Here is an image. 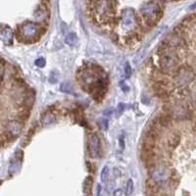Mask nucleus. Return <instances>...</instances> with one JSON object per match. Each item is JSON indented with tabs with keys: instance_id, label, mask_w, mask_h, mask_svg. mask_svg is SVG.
<instances>
[{
	"instance_id": "11",
	"label": "nucleus",
	"mask_w": 196,
	"mask_h": 196,
	"mask_svg": "<svg viewBox=\"0 0 196 196\" xmlns=\"http://www.w3.org/2000/svg\"><path fill=\"white\" fill-rule=\"evenodd\" d=\"M56 118H55V115L52 114L51 111H44L40 117V123L42 125L43 127H48V126H51L55 123Z\"/></svg>"
},
{
	"instance_id": "16",
	"label": "nucleus",
	"mask_w": 196,
	"mask_h": 196,
	"mask_svg": "<svg viewBox=\"0 0 196 196\" xmlns=\"http://www.w3.org/2000/svg\"><path fill=\"white\" fill-rule=\"evenodd\" d=\"M35 16H36V19L44 20L48 17V11H47L46 8H44L43 6L38 7V9L36 10V13H35Z\"/></svg>"
},
{
	"instance_id": "21",
	"label": "nucleus",
	"mask_w": 196,
	"mask_h": 196,
	"mask_svg": "<svg viewBox=\"0 0 196 196\" xmlns=\"http://www.w3.org/2000/svg\"><path fill=\"white\" fill-rule=\"evenodd\" d=\"M124 72H125V77L126 78H130L132 75V69H131V65L129 62H126L124 65Z\"/></svg>"
},
{
	"instance_id": "29",
	"label": "nucleus",
	"mask_w": 196,
	"mask_h": 196,
	"mask_svg": "<svg viewBox=\"0 0 196 196\" xmlns=\"http://www.w3.org/2000/svg\"><path fill=\"white\" fill-rule=\"evenodd\" d=\"M195 8H196V2H195V3H193L191 6H190V9H195Z\"/></svg>"
},
{
	"instance_id": "22",
	"label": "nucleus",
	"mask_w": 196,
	"mask_h": 196,
	"mask_svg": "<svg viewBox=\"0 0 196 196\" xmlns=\"http://www.w3.org/2000/svg\"><path fill=\"white\" fill-rule=\"evenodd\" d=\"M108 174H109L108 167H104L102 172H101V180L103 181V182H105V181L108 179Z\"/></svg>"
},
{
	"instance_id": "19",
	"label": "nucleus",
	"mask_w": 196,
	"mask_h": 196,
	"mask_svg": "<svg viewBox=\"0 0 196 196\" xmlns=\"http://www.w3.org/2000/svg\"><path fill=\"white\" fill-rule=\"evenodd\" d=\"M30 117V109L28 108H24L23 111H20L19 114V120L22 122H26Z\"/></svg>"
},
{
	"instance_id": "5",
	"label": "nucleus",
	"mask_w": 196,
	"mask_h": 196,
	"mask_svg": "<svg viewBox=\"0 0 196 196\" xmlns=\"http://www.w3.org/2000/svg\"><path fill=\"white\" fill-rule=\"evenodd\" d=\"M171 178V173L165 165H153L150 170V179L155 184L165 183Z\"/></svg>"
},
{
	"instance_id": "9",
	"label": "nucleus",
	"mask_w": 196,
	"mask_h": 196,
	"mask_svg": "<svg viewBox=\"0 0 196 196\" xmlns=\"http://www.w3.org/2000/svg\"><path fill=\"white\" fill-rule=\"evenodd\" d=\"M22 162H23V152L20 150H19L14 154L13 158L10 160V165H9V168H8V173L10 175L17 173V172L20 171V167H22Z\"/></svg>"
},
{
	"instance_id": "15",
	"label": "nucleus",
	"mask_w": 196,
	"mask_h": 196,
	"mask_svg": "<svg viewBox=\"0 0 196 196\" xmlns=\"http://www.w3.org/2000/svg\"><path fill=\"white\" fill-rule=\"evenodd\" d=\"M92 184H93V178L92 177L89 176L84 180V183H83V192L85 194H90L91 193Z\"/></svg>"
},
{
	"instance_id": "26",
	"label": "nucleus",
	"mask_w": 196,
	"mask_h": 196,
	"mask_svg": "<svg viewBox=\"0 0 196 196\" xmlns=\"http://www.w3.org/2000/svg\"><path fill=\"white\" fill-rule=\"evenodd\" d=\"M87 168H88V170L91 172V173H94V172H95V167H94V165L92 162H87Z\"/></svg>"
},
{
	"instance_id": "1",
	"label": "nucleus",
	"mask_w": 196,
	"mask_h": 196,
	"mask_svg": "<svg viewBox=\"0 0 196 196\" xmlns=\"http://www.w3.org/2000/svg\"><path fill=\"white\" fill-rule=\"evenodd\" d=\"M45 32V28L37 23L26 22L20 25L16 29V37L22 42H37Z\"/></svg>"
},
{
	"instance_id": "24",
	"label": "nucleus",
	"mask_w": 196,
	"mask_h": 196,
	"mask_svg": "<svg viewBox=\"0 0 196 196\" xmlns=\"http://www.w3.org/2000/svg\"><path fill=\"white\" fill-rule=\"evenodd\" d=\"M35 64H36L37 67H45V64H46V60H45V58H44V57H40V58L36 59V61H35Z\"/></svg>"
},
{
	"instance_id": "28",
	"label": "nucleus",
	"mask_w": 196,
	"mask_h": 196,
	"mask_svg": "<svg viewBox=\"0 0 196 196\" xmlns=\"http://www.w3.org/2000/svg\"><path fill=\"white\" fill-rule=\"evenodd\" d=\"M97 195H100V193H101V186L99 185V184H98L97 185Z\"/></svg>"
},
{
	"instance_id": "10",
	"label": "nucleus",
	"mask_w": 196,
	"mask_h": 196,
	"mask_svg": "<svg viewBox=\"0 0 196 196\" xmlns=\"http://www.w3.org/2000/svg\"><path fill=\"white\" fill-rule=\"evenodd\" d=\"M1 40L5 45H10L13 44V32L10 27L2 26L1 28Z\"/></svg>"
},
{
	"instance_id": "30",
	"label": "nucleus",
	"mask_w": 196,
	"mask_h": 196,
	"mask_svg": "<svg viewBox=\"0 0 196 196\" xmlns=\"http://www.w3.org/2000/svg\"><path fill=\"white\" fill-rule=\"evenodd\" d=\"M174 1H179V0H174Z\"/></svg>"
},
{
	"instance_id": "25",
	"label": "nucleus",
	"mask_w": 196,
	"mask_h": 196,
	"mask_svg": "<svg viewBox=\"0 0 196 196\" xmlns=\"http://www.w3.org/2000/svg\"><path fill=\"white\" fill-rule=\"evenodd\" d=\"M58 79V73H56L55 71H52V73L50 74V77H49V81L51 83H55L57 81Z\"/></svg>"
},
{
	"instance_id": "7",
	"label": "nucleus",
	"mask_w": 196,
	"mask_h": 196,
	"mask_svg": "<svg viewBox=\"0 0 196 196\" xmlns=\"http://www.w3.org/2000/svg\"><path fill=\"white\" fill-rule=\"evenodd\" d=\"M121 20L123 28L127 30L134 29L138 25V17L133 8H125L122 11Z\"/></svg>"
},
{
	"instance_id": "23",
	"label": "nucleus",
	"mask_w": 196,
	"mask_h": 196,
	"mask_svg": "<svg viewBox=\"0 0 196 196\" xmlns=\"http://www.w3.org/2000/svg\"><path fill=\"white\" fill-rule=\"evenodd\" d=\"M98 125H99V127L101 128L103 131H106L108 128V123H107V120H105V118H101V120L98 121Z\"/></svg>"
},
{
	"instance_id": "2",
	"label": "nucleus",
	"mask_w": 196,
	"mask_h": 196,
	"mask_svg": "<svg viewBox=\"0 0 196 196\" xmlns=\"http://www.w3.org/2000/svg\"><path fill=\"white\" fill-rule=\"evenodd\" d=\"M139 11H140V16L144 20L145 25L149 27L156 25L162 16V7L155 1L145 2L141 5Z\"/></svg>"
},
{
	"instance_id": "18",
	"label": "nucleus",
	"mask_w": 196,
	"mask_h": 196,
	"mask_svg": "<svg viewBox=\"0 0 196 196\" xmlns=\"http://www.w3.org/2000/svg\"><path fill=\"white\" fill-rule=\"evenodd\" d=\"M60 90L62 92H65V93H69V94H75L74 92L73 87L71 86L70 83H62L60 86Z\"/></svg>"
},
{
	"instance_id": "12",
	"label": "nucleus",
	"mask_w": 196,
	"mask_h": 196,
	"mask_svg": "<svg viewBox=\"0 0 196 196\" xmlns=\"http://www.w3.org/2000/svg\"><path fill=\"white\" fill-rule=\"evenodd\" d=\"M34 101H35V93H34V91H33V90L27 91L25 96H24L22 105L24 106V108L30 109L33 106V104H34Z\"/></svg>"
},
{
	"instance_id": "8",
	"label": "nucleus",
	"mask_w": 196,
	"mask_h": 196,
	"mask_svg": "<svg viewBox=\"0 0 196 196\" xmlns=\"http://www.w3.org/2000/svg\"><path fill=\"white\" fill-rule=\"evenodd\" d=\"M88 152L92 158H98L101 155V142L97 134H91L88 139Z\"/></svg>"
},
{
	"instance_id": "17",
	"label": "nucleus",
	"mask_w": 196,
	"mask_h": 196,
	"mask_svg": "<svg viewBox=\"0 0 196 196\" xmlns=\"http://www.w3.org/2000/svg\"><path fill=\"white\" fill-rule=\"evenodd\" d=\"M180 143V135L179 134H176V133H174L173 135H171L170 139H169V145H170V147H177L178 145Z\"/></svg>"
},
{
	"instance_id": "20",
	"label": "nucleus",
	"mask_w": 196,
	"mask_h": 196,
	"mask_svg": "<svg viewBox=\"0 0 196 196\" xmlns=\"http://www.w3.org/2000/svg\"><path fill=\"white\" fill-rule=\"evenodd\" d=\"M133 190H134V182H133L132 179H130L127 182V187H126V195H131L133 193Z\"/></svg>"
},
{
	"instance_id": "4",
	"label": "nucleus",
	"mask_w": 196,
	"mask_h": 196,
	"mask_svg": "<svg viewBox=\"0 0 196 196\" xmlns=\"http://www.w3.org/2000/svg\"><path fill=\"white\" fill-rule=\"evenodd\" d=\"M195 73L191 67L188 65H181L175 71L174 75V82L175 84L179 87L186 86L188 83H190L194 79Z\"/></svg>"
},
{
	"instance_id": "3",
	"label": "nucleus",
	"mask_w": 196,
	"mask_h": 196,
	"mask_svg": "<svg viewBox=\"0 0 196 196\" xmlns=\"http://www.w3.org/2000/svg\"><path fill=\"white\" fill-rule=\"evenodd\" d=\"M159 65L165 73H171L179 67V55L174 48L165 45L159 54Z\"/></svg>"
},
{
	"instance_id": "14",
	"label": "nucleus",
	"mask_w": 196,
	"mask_h": 196,
	"mask_svg": "<svg viewBox=\"0 0 196 196\" xmlns=\"http://www.w3.org/2000/svg\"><path fill=\"white\" fill-rule=\"evenodd\" d=\"M78 41H79L78 36H77V34H76V33H74V32L69 33V34L65 36V43H67V45L71 46V47L77 46Z\"/></svg>"
},
{
	"instance_id": "27",
	"label": "nucleus",
	"mask_w": 196,
	"mask_h": 196,
	"mask_svg": "<svg viewBox=\"0 0 196 196\" xmlns=\"http://www.w3.org/2000/svg\"><path fill=\"white\" fill-rule=\"evenodd\" d=\"M120 144H121V148H122V149H124V147H125L124 138H121V139H120Z\"/></svg>"
},
{
	"instance_id": "13",
	"label": "nucleus",
	"mask_w": 196,
	"mask_h": 196,
	"mask_svg": "<svg viewBox=\"0 0 196 196\" xmlns=\"http://www.w3.org/2000/svg\"><path fill=\"white\" fill-rule=\"evenodd\" d=\"M172 117H173V115H172L170 112L165 111L157 118V125H159L160 127H168L169 125L171 124Z\"/></svg>"
},
{
	"instance_id": "6",
	"label": "nucleus",
	"mask_w": 196,
	"mask_h": 196,
	"mask_svg": "<svg viewBox=\"0 0 196 196\" xmlns=\"http://www.w3.org/2000/svg\"><path fill=\"white\" fill-rule=\"evenodd\" d=\"M23 131V123L22 121L17 120H13L9 121L8 123L5 125V129L3 135L7 140L13 141L14 139H16L20 135Z\"/></svg>"
}]
</instances>
